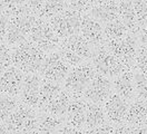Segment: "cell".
<instances>
[{
  "mask_svg": "<svg viewBox=\"0 0 147 134\" xmlns=\"http://www.w3.org/2000/svg\"><path fill=\"white\" fill-rule=\"evenodd\" d=\"M106 123H108V121L106 117L104 105L88 102L87 113H86V129H94Z\"/></svg>",
  "mask_w": 147,
  "mask_h": 134,
  "instance_id": "25",
  "label": "cell"
},
{
  "mask_svg": "<svg viewBox=\"0 0 147 134\" xmlns=\"http://www.w3.org/2000/svg\"><path fill=\"white\" fill-rule=\"evenodd\" d=\"M68 2V8L74 10V11H77L79 14H87L89 11V9L92 7V1H82V0H75V1H67Z\"/></svg>",
  "mask_w": 147,
  "mask_h": 134,
  "instance_id": "33",
  "label": "cell"
},
{
  "mask_svg": "<svg viewBox=\"0 0 147 134\" xmlns=\"http://www.w3.org/2000/svg\"><path fill=\"white\" fill-rule=\"evenodd\" d=\"M104 31H105V36H106V41L118 40V39H121L125 36L130 34L127 30V28L124 26V24L120 21L119 19L105 25L104 26Z\"/></svg>",
  "mask_w": 147,
  "mask_h": 134,
  "instance_id": "26",
  "label": "cell"
},
{
  "mask_svg": "<svg viewBox=\"0 0 147 134\" xmlns=\"http://www.w3.org/2000/svg\"><path fill=\"white\" fill-rule=\"evenodd\" d=\"M11 66H13L11 47H9L6 43H1V71H5Z\"/></svg>",
  "mask_w": 147,
  "mask_h": 134,
  "instance_id": "30",
  "label": "cell"
},
{
  "mask_svg": "<svg viewBox=\"0 0 147 134\" xmlns=\"http://www.w3.org/2000/svg\"><path fill=\"white\" fill-rule=\"evenodd\" d=\"M105 46L110 53L119 59L120 63L127 69H134L138 50L140 47L137 36L128 34L118 40L106 41Z\"/></svg>",
  "mask_w": 147,
  "mask_h": 134,
  "instance_id": "4",
  "label": "cell"
},
{
  "mask_svg": "<svg viewBox=\"0 0 147 134\" xmlns=\"http://www.w3.org/2000/svg\"><path fill=\"white\" fill-rule=\"evenodd\" d=\"M29 7L35 17L50 21L53 18L68 9L67 1H36L30 0Z\"/></svg>",
  "mask_w": 147,
  "mask_h": 134,
  "instance_id": "16",
  "label": "cell"
},
{
  "mask_svg": "<svg viewBox=\"0 0 147 134\" xmlns=\"http://www.w3.org/2000/svg\"><path fill=\"white\" fill-rule=\"evenodd\" d=\"M70 69L71 67L65 62L60 52L57 50L54 53L47 54L38 74L41 76L42 80L55 82L58 84H64Z\"/></svg>",
  "mask_w": 147,
  "mask_h": 134,
  "instance_id": "8",
  "label": "cell"
},
{
  "mask_svg": "<svg viewBox=\"0 0 147 134\" xmlns=\"http://www.w3.org/2000/svg\"><path fill=\"white\" fill-rule=\"evenodd\" d=\"M82 17V14L68 8L55 18H53L49 24L53 27L56 35L61 40H64L71 36L80 34Z\"/></svg>",
  "mask_w": 147,
  "mask_h": 134,
  "instance_id": "9",
  "label": "cell"
},
{
  "mask_svg": "<svg viewBox=\"0 0 147 134\" xmlns=\"http://www.w3.org/2000/svg\"><path fill=\"white\" fill-rule=\"evenodd\" d=\"M59 52H60V54H61L63 58L65 59V62L67 63L71 68H74V67H76V66H78V65H80V64L85 63V61H83L79 56H77L76 54H74L73 52L66 49V48H64V47H60Z\"/></svg>",
  "mask_w": 147,
  "mask_h": 134,
  "instance_id": "31",
  "label": "cell"
},
{
  "mask_svg": "<svg viewBox=\"0 0 147 134\" xmlns=\"http://www.w3.org/2000/svg\"><path fill=\"white\" fill-rule=\"evenodd\" d=\"M64 89L63 84H58L55 82L42 80L41 87H40V95H39V103L37 110L39 112L44 111L46 106L54 99V98Z\"/></svg>",
  "mask_w": 147,
  "mask_h": 134,
  "instance_id": "23",
  "label": "cell"
},
{
  "mask_svg": "<svg viewBox=\"0 0 147 134\" xmlns=\"http://www.w3.org/2000/svg\"><path fill=\"white\" fill-rule=\"evenodd\" d=\"M114 134H131V125L128 123L114 125Z\"/></svg>",
  "mask_w": 147,
  "mask_h": 134,
  "instance_id": "36",
  "label": "cell"
},
{
  "mask_svg": "<svg viewBox=\"0 0 147 134\" xmlns=\"http://www.w3.org/2000/svg\"><path fill=\"white\" fill-rule=\"evenodd\" d=\"M90 63L92 64L97 74L110 80H114L125 69H127L120 63L119 59L106 48L105 45L94 49Z\"/></svg>",
  "mask_w": 147,
  "mask_h": 134,
  "instance_id": "6",
  "label": "cell"
},
{
  "mask_svg": "<svg viewBox=\"0 0 147 134\" xmlns=\"http://www.w3.org/2000/svg\"><path fill=\"white\" fill-rule=\"evenodd\" d=\"M131 134H147V125H140V126L131 125Z\"/></svg>",
  "mask_w": 147,
  "mask_h": 134,
  "instance_id": "38",
  "label": "cell"
},
{
  "mask_svg": "<svg viewBox=\"0 0 147 134\" xmlns=\"http://www.w3.org/2000/svg\"><path fill=\"white\" fill-rule=\"evenodd\" d=\"M36 19L37 17L32 15L10 18L6 35L1 39V43H6L9 47L13 48L18 45L29 41V36Z\"/></svg>",
  "mask_w": 147,
  "mask_h": 134,
  "instance_id": "5",
  "label": "cell"
},
{
  "mask_svg": "<svg viewBox=\"0 0 147 134\" xmlns=\"http://www.w3.org/2000/svg\"><path fill=\"white\" fill-rule=\"evenodd\" d=\"M29 41L46 54L57 52L61 47V39L56 35L49 21L39 18H37L32 26L29 36Z\"/></svg>",
  "mask_w": 147,
  "mask_h": 134,
  "instance_id": "3",
  "label": "cell"
},
{
  "mask_svg": "<svg viewBox=\"0 0 147 134\" xmlns=\"http://www.w3.org/2000/svg\"><path fill=\"white\" fill-rule=\"evenodd\" d=\"M134 85H135V99H147V74L137 69H133Z\"/></svg>",
  "mask_w": 147,
  "mask_h": 134,
  "instance_id": "28",
  "label": "cell"
},
{
  "mask_svg": "<svg viewBox=\"0 0 147 134\" xmlns=\"http://www.w3.org/2000/svg\"><path fill=\"white\" fill-rule=\"evenodd\" d=\"M97 73L90 62H85L70 69L65 80L64 89L71 96H83L85 90L95 78Z\"/></svg>",
  "mask_w": 147,
  "mask_h": 134,
  "instance_id": "2",
  "label": "cell"
},
{
  "mask_svg": "<svg viewBox=\"0 0 147 134\" xmlns=\"http://www.w3.org/2000/svg\"><path fill=\"white\" fill-rule=\"evenodd\" d=\"M88 102L84 96H73L66 115V124L79 130L86 129V113Z\"/></svg>",
  "mask_w": 147,
  "mask_h": 134,
  "instance_id": "17",
  "label": "cell"
},
{
  "mask_svg": "<svg viewBox=\"0 0 147 134\" xmlns=\"http://www.w3.org/2000/svg\"><path fill=\"white\" fill-rule=\"evenodd\" d=\"M83 134H114V125L110 123H106L94 129H86L84 130Z\"/></svg>",
  "mask_w": 147,
  "mask_h": 134,
  "instance_id": "34",
  "label": "cell"
},
{
  "mask_svg": "<svg viewBox=\"0 0 147 134\" xmlns=\"http://www.w3.org/2000/svg\"><path fill=\"white\" fill-rule=\"evenodd\" d=\"M134 69L147 74V47H143V46L139 47Z\"/></svg>",
  "mask_w": 147,
  "mask_h": 134,
  "instance_id": "32",
  "label": "cell"
},
{
  "mask_svg": "<svg viewBox=\"0 0 147 134\" xmlns=\"http://www.w3.org/2000/svg\"><path fill=\"white\" fill-rule=\"evenodd\" d=\"M129 106H130L129 102L121 98L119 95L113 93V95L104 104V108H105V113H106L108 123L113 125L126 123Z\"/></svg>",
  "mask_w": 147,
  "mask_h": 134,
  "instance_id": "12",
  "label": "cell"
},
{
  "mask_svg": "<svg viewBox=\"0 0 147 134\" xmlns=\"http://www.w3.org/2000/svg\"><path fill=\"white\" fill-rule=\"evenodd\" d=\"M38 118L39 111L37 108L20 103L17 110L6 121H3V123L7 125L10 133L20 131H35L38 129Z\"/></svg>",
  "mask_w": 147,
  "mask_h": 134,
  "instance_id": "7",
  "label": "cell"
},
{
  "mask_svg": "<svg viewBox=\"0 0 147 134\" xmlns=\"http://www.w3.org/2000/svg\"><path fill=\"white\" fill-rule=\"evenodd\" d=\"M25 73L16 66L1 71V94H7L13 97H19L25 80Z\"/></svg>",
  "mask_w": 147,
  "mask_h": 134,
  "instance_id": "14",
  "label": "cell"
},
{
  "mask_svg": "<svg viewBox=\"0 0 147 134\" xmlns=\"http://www.w3.org/2000/svg\"><path fill=\"white\" fill-rule=\"evenodd\" d=\"M19 97H13L7 94H1V122L6 121L20 105Z\"/></svg>",
  "mask_w": 147,
  "mask_h": 134,
  "instance_id": "27",
  "label": "cell"
},
{
  "mask_svg": "<svg viewBox=\"0 0 147 134\" xmlns=\"http://www.w3.org/2000/svg\"><path fill=\"white\" fill-rule=\"evenodd\" d=\"M41 83H42V78L39 74H26L22 88L19 95L20 102L28 106L37 108L39 103Z\"/></svg>",
  "mask_w": 147,
  "mask_h": 134,
  "instance_id": "15",
  "label": "cell"
},
{
  "mask_svg": "<svg viewBox=\"0 0 147 134\" xmlns=\"http://www.w3.org/2000/svg\"><path fill=\"white\" fill-rule=\"evenodd\" d=\"M114 93L131 103L135 101V85L133 69H125L120 75L113 80Z\"/></svg>",
  "mask_w": 147,
  "mask_h": 134,
  "instance_id": "18",
  "label": "cell"
},
{
  "mask_svg": "<svg viewBox=\"0 0 147 134\" xmlns=\"http://www.w3.org/2000/svg\"><path fill=\"white\" fill-rule=\"evenodd\" d=\"M113 80L97 74L85 90L83 96L89 103L104 105L107 99L113 95Z\"/></svg>",
  "mask_w": 147,
  "mask_h": 134,
  "instance_id": "10",
  "label": "cell"
},
{
  "mask_svg": "<svg viewBox=\"0 0 147 134\" xmlns=\"http://www.w3.org/2000/svg\"><path fill=\"white\" fill-rule=\"evenodd\" d=\"M119 20L130 34L137 36L139 26L131 1H119Z\"/></svg>",
  "mask_w": 147,
  "mask_h": 134,
  "instance_id": "22",
  "label": "cell"
},
{
  "mask_svg": "<svg viewBox=\"0 0 147 134\" xmlns=\"http://www.w3.org/2000/svg\"><path fill=\"white\" fill-rule=\"evenodd\" d=\"M65 124L66 117L54 115L47 112H39L37 130L41 134H55Z\"/></svg>",
  "mask_w": 147,
  "mask_h": 134,
  "instance_id": "20",
  "label": "cell"
},
{
  "mask_svg": "<svg viewBox=\"0 0 147 134\" xmlns=\"http://www.w3.org/2000/svg\"><path fill=\"white\" fill-rule=\"evenodd\" d=\"M83 133H84V130H79V129L74 127L71 125L65 124L55 134H83Z\"/></svg>",
  "mask_w": 147,
  "mask_h": 134,
  "instance_id": "35",
  "label": "cell"
},
{
  "mask_svg": "<svg viewBox=\"0 0 147 134\" xmlns=\"http://www.w3.org/2000/svg\"><path fill=\"white\" fill-rule=\"evenodd\" d=\"M61 47L73 52L79 56L85 62H90L94 54V47L89 44L80 34L71 36L67 39L61 40Z\"/></svg>",
  "mask_w": 147,
  "mask_h": 134,
  "instance_id": "19",
  "label": "cell"
},
{
  "mask_svg": "<svg viewBox=\"0 0 147 134\" xmlns=\"http://www.w3.org/2000/svg\"><path fill=\"white\" fill-rule=\"evenodd\" d=\"M131 2H133V7L135 10L139 30H140L143 27L147 26V1L136 0V1H131Z\"/></svg>",
  "mask_w": 147,
  "mask_h": 134,
  "instance_id": "29",
  "label": "cell"
},
{
  "mask_svg": "<svg viewBox=\"0 0 147 134\" xmlns=\"http://www.w3.org/2000/svg\"><path fill=\"white\" fill-rule=\"evenodd\" d=\"M137 38L139 45L143 46V47H147V26L143 27L139 33L137 34Z\"/></svg>",
  "mask_w": 147,
  "mask_h": 134,
  "instance_id": "37",
  "label": "cell"
},
{
  "mask_svg": "<svg viewBox=\"0 0 147 134\" xmlns=\"http://www.w3.org/2000/svg\"><path fill=\"white\" fill-rule=\"evenodd\" d=\"M73 96L66 90L63 89L57 96H56L48 105L46 106V108L41 112H47L50 114H54L57 116H61V117H66L67 112H68V107L69 104L71 102Z\"/></svg>",
  "mask_w": 147,
  "mask_h": 134,
  "instance_id": "24",
  "label": "cell"
},
{
  "mask_svg": "<svg viewBox=\"0 0 147 134\" xmlns=\"http://www.w3.org/2000/svg\"><path fill=\"white\" fill-rule=\"evenodd\" d=\"M11 134H41L38 130H35V131H20V132H13Z\"/></svg>",
  "mask_w": 147,
  "mask_h": 134,
  "instance_id": "39",
  "label": "cell"
},
{
  "mask_svg": "<svg viewBox=\"0 0 147 134\" xmlns=\"http://www.w3.org/2000/svg\"><path fill=\"white\" fill-rule=\"evenodd\" d=\"M80 35L92 45L94 48L104 46L106 43V36L104 31V25L89 15L84 14L82 17Z\"/></svg>",
  "mask_w": 147,
  "mask_h": 134,
  "instance_id": "11",
  "label": "cell"
},
{
  "mask_svg": "<svg viewBox=\"0 0 147 134\" xmlns=\"http://www.w3.org/2000/svg\"><path fill=\"white\" fill-rule=\"evenodd\" d=\"M1 134H11L10 131L8 130V127H7V125L3 122H1Z\"/></svg>",
  "mask_w": 147,
  "mask_h": 134,
  "instance_id": "40",
  "label": "cell"
},
{
  "mask_svg": "<svg viewBox=\"0 0 147 134\" xmlns=\"http://www.w3.org/2000/svg\"><path fill=\"white\" fill-rule=\"evenodd\" d=\"M11 55L13 66L25 74H38L47 56L46 53L30 41L11 48Z\"/></svg>",
  "mask_w": 147,
  "mask_h": 134,
  "instance_id": "1",
  "label": "cell"
},
{
  "mask_svg": "<svg viewBox=\"0 0 147 134\" xmlns=\"http://www.w3.org/2000/svg\"><path fill=\"white\" fill-rule=\"evenodd\" d=\"M101 25H107L119 19V1H92V7L87 12Z\"/></svg>",
  "mask_w": 147,
  "mask_h": 134,
  "instance_id": "13",
  "label": "cell"
},
{
  "mask_svg": "<svg viewBox=\"0 0 147 134\" xmlns=\"http://www.w3.org/2000/svg\"><path fill=\"white\" fill-rule=\"evenodd\" d=\"M126 123L133 126L147 125V99H135L130 103Z\"/></svg>",
  "mask_w": 147,
  "mask_h": 134,
  "instance_id": "21",
  "label": "cell"
}]
</instances>
